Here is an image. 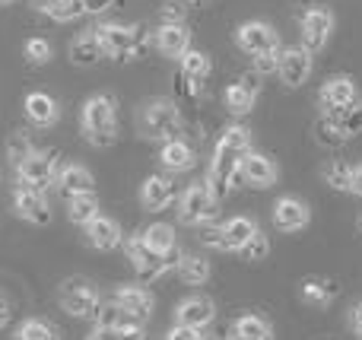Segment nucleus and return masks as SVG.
I'll list each match as a JSON object with an SVG mask.
<instances>
[{"instance_id":"nucleus-6","label":"nucleus","mask_w":362,"mask_h":340,"mask_svg":"<svg viewBox=\"0 0 362 340\" xmlns=\"http://www.w3.org/2000/svg\"><path fill=\"white\" fill-rule=\"evenodd\" d=\"M185 226H206V223L219 220V201L210 194L206 184H191L181 194V210H178Z\"/></svg>"},{"instance_id":"nucleus-8","label":"nucleus","mask_w":362,"mask_h":340,"mask_svg":"<svg viewBox=\"0 0 362 340\" xmlns=\"http://www.w3.org/2000/svg\"><path fill=\"white\" fill-rule=\"evenodd\" d=\"M299 25H302V48H305L308 54H318L334 32V13L327 10V6H308V10L302 13Z\"/></svg>"},{"instance_id":"nucleus-7","label":"nucleus","mask_w":362,"mask_h":340,"mask_svg":"<svg viewBox=\"0 0 362 340\" xmlns=\"http://www.w3.org/2000/svg\"><path fill=\"white\" fill-rule=\"evenodd\" d=\"M61 305L74 318H95L102 299H99V293H95V286L89 283V280L70 277L67 283H64V290H61Z\"/></svg>"},{"instance_id":"nucleus-37","label":"nucleus","mask_w":362,"mask_h":340,"mask_svg":"<svg viewBox=\"0 0 362 340\" xmlns=\"http://www.w3.org/2000/svg\"><path fill=\"white\" fill-rule=\"evenodd\" d=\"M23 54H25V61H29L32 67H45V64L51 61V54H54V48H51L48 38H29L25 48H23Z\"/></svg>"},{"instance_id":"nucleus-51","label":"nucleus","mask_w":362,"mask_h":340,"mask_svg":"<svg viewBox=\"0 0 362 340\" xmlns=\"http://www.w3.org/2000/svg\"><path fill=\"white\" fill-rule=\"evenodd\" d=\"M356 226H359V233H362V216H359V223H356Z\"/></svg>"},{"instance_id":"nucleus-40","label":"nucleus","mask_w":362,"mask_h":340,"mask_svg":"<svg viewBox=\"0 0 362 340\" xmlns=\"http://www.w3.org/2000/svg\"><path fill=\"white\" fill-rule=\"evenodd\" d=\"M267 252H270V242H267V235H261V229H257L255 239L242 248V258L245 261H264L267 258Z\"/></svg>"},{"instance_id":"nucleus-46","label":"nucleus","mask_w":362,"mask_h":340,"mask_svg":"<svg viewBox=\"0 0 362 340\" xmlns=\"http://www.w3.org/2000/svg\"><path fill=\"white\" fill-rule=\"evenodd\" d=\"M83 4V13H89V16H99V13H105L108 6L115 4V0H80Z\"/></svg>"},{"instance_id":"nucleus-30","label":"nucleus","mask_w":362,"mask_h":340,"mask_svg":"<svg viewBox=\"0 0 362 340\" xmlns=\"http://www.w3.org/2000/svg\"><path fill=\"white\" fill-rule=\"evenodd\" d=\"M340 293V286L334 280H325V277H305L302 280V299L308 305H327L334 296Z\"/></svg>"},{"instance_id":"nucleus-25","label":"nucleus","mask_w":362,"mask_h":340,"mask_svg":"<svg viewBox=\"0 0 362 340\" xmlns=\"http://www.w3.org/2000/svg\"><path fill=\"white\" fill-rule=\"evenodd\" d=\"M57 188H61L64 197L70 194H83V191H93V175H89V169H83V165H64V169H57Z\"/></svg>"},{"instance_id":"nucleus-27","label":"nucleus","mask_w":362,"mask_h":340,"mask_svg":"<svg viewBox=\"0 0 362 340\" xmlns=\"http://www.w3.org/2000/svg\"><path fill=\"white\" fill-rule=\"evenodd\" d=\"M159 163L172 172H187L194 165V150L185 143V140H165L163 143V153H159Z\"/></svg>"},{"instance_id":"nucleus-49","label":"nucleus","mask_w":362,"mask_h":340,"mask_svg":"<svg viewBox=\"0 0 362 340\" xmlns=\"http://www.w3.org/2000/svg\"><path fill=\"white\" fill-rule=\"evenodd\" d=\"M353 328H356V334H359V340H362V303L353 309Z\"/></svg>"},{"instance_id":"nucleus-9","label":"nucleus","mask_w":362,"mask_h":340,"mask_svg":"<svg viewBox=\"0 0 362 340\" xmlns=\"http://www.w3.org/2000/svg\"><path fill=\"white\" fill-rule=\"evenodd\" d=\"M124 252H127V261L134 264V271H137L140 283H156L159 277H163L169 267H165L163 254H156L150 245H146L140 235H134V239L124 242Z\"/></svg>"},{"instance_id":"nucleus-20","label":"nucleus","mask_w":362,"mask_h":340,"mask_svg":"<svg viewBox=\"0 0 362 340\" xmlns=\"http://www.w3.org/2000/svg\"><path fill=\"white\" fill-rule=\"evenodd\" d=\"M178 324H187V328H200L204 331L206 324L213 322V315H216V309H213V303L206 296H191L185 299V303L178 305Z\"/></svg>"},{"instance_id":"nucleus-50","label":"nucleus","mask_w":362,"mask_h":340,"mask_svg":"<svg viewBox=\"0 0 362 340\" xmlns=\"http://www.w3.org/2000/svg\"><path fill=\"white\" fill-rule=\"evenodd\" d=\"M185 4H191V6H197V4H210V0H185Z\"/></svg>"},{"instance_id":"nucleus-24","label":"nucleus","mask_w":362,"mask_h":340,"mask_svg":"<svg viewBox=\"0 0 362 340\" xmlns=\"http://www.w3.org/2000/svg\"><path fill=\"white\" fill-rule=\"evenodd\" d=\"M115 303H118L124 312L137 315L140 322H144V318L153 312V296L144 290V286H121V290L115 293Z\"/></svg>"},{"instance_id":"nucleus-19","label":"nucleus","mask_w":362,"mask_h":340,"mask_svg":"<svg viewBox=\"0 0 362 340\" xmlns=\"http://www.w3.org/2000/svg\"><path fill=\"white\" fill-rule=\"evenodd\" d=\"M140 201L146 210H163L175 201V182H169L165 175H150L140 188Z\"/></svg>"},{"instance_id":"nucleus-16","label":"nucleus","mask_w":362,"mask_h":340,"mask_svg":"<svg viewBox=\"0 0 362 340\" xmlns=\"http://www.w3.org/2000/svg\"><path fill=\"white\" fill-rule=\"evenodd\" d=\"M308 207L299 201V197H280L274 204V226L280 233H299V229L308 226Z\"/></svg>"},{"instance_id":"nucleus-23","label":"nucleus","mask_w":362,"mask_h":340,"mask_svg":"<svg viewBox=\"0 0 362 340\" xmlns=\"http://www.w3.org/2000/svg\"><path fill=\"white\" fill-rule=\"evenodd\" d=\"M86 235L99 252H112V248L121 245V226L115 220H108V216H95L86 226Z\"/></svg>"},{"instance_id":"nucleus-28","label":"nucleus","mask_w":362,"mask_h":340,"mask_svg":"<svg viewBox=\"0 0 362 340\" xmlns=\"http://www.w3.org/2000/svg\"><path fill=\"white\" fill-rule=\"evenodd\" d=\"M255 233H257V223L251 220V216H235V220H229L223 226V235H226V242H229V252H242V248L255 239Z\"/></svg>"},{"instance_id":"nucleus-4","label":"nucleus","mask_w":362,"mask_h":340,"mask_svg":"<svg viewBox=\"0 0 362 340\" xmlns=\"http://www.w3.org/2000/svg\"><path fill=\"white\" fill-rule=\"evenodd\" d=\"M137 124H140V134H144L146 140H159V143H165V140L178 137L181 115H178V108L172 105V102L150 99L144 105V112L137 115Z\"/></svg>"},{"instance_id":"nucleus-5","label":"nucleus","mask_w":362,"mask_h":340,"mask_svg":"<svg viewBox=\"0 0 362 340\" xmlns=\"http://www.w3.org/2000/svg\"><path fill=\"white\" fill-rule=\"evenodd\" d=\"M19 188L45 191L57 178V150H32L23 163H16Z\"/></svg>"},{"instance_id":"nucleus-41","label":"nucleus","mask_w":362,"mask_h":340,"mask_svg":"<svg viewBox=\"0 0 362 340\" xmlns=\"http://www.w3.org/2000/svg\"><path fill=\"white\" fill-rule=\"evenodd\" d=\"M344 140H346V137L337 131V124H334V121L325 115V118L318 121V143H325V146H340Z\"/></svg>"},{"instance_id":"nucleus-29","label":"nucleus","mask_w":362,"mask_h":340,"mask_svg":"<svg viewBox=\"0 0 362 340\" xmlns=\"http://www.w3.org/2000/svg\"><path fill=\"white\" fill-rule=\"evenodd\" d=\"M67 201H70L67 213H70V220H74L76 226H89V223L99 216V197H95L93 191H83V194H70Z\"/></svg>"},{"instance_id":"nucleus-3","label":"nucleus","mask_w":362,"mask_h":340,"mask_svg":"<svg viewBox=\"0 0 362 340\" xmlns=\"http://www.w3.org/2000/svg\"><path fill=\"white\" fill-rule=\"evenodd\" d=\"M95 35H99V45L105 51V57H115V61H137L146 51V35L134 25H121V23H99L95 25Z\"/></svg>"},{"instance_id":"nucleus-45","label":"nucleus","mask_w":362,"mask_h":340,"mask_svg":"<svg viewBox=\"0 0 362 340\" xmlns=\"http://www.w3.org/2000/svg\"><path fill=\"white\" fill-rule=\"evenodd\" d=\"M159 19H163V23H185V6L181 4H165L163 10H159Z\"/></svg>"},{"instance_id":"nucleus-48","label":"nucleus","mask_w":362,"mask_h":340,"mask_svg":"<svg viewBox=\"0 0 362 340\" xmlns=\"http://www.w3.org/2000/svg\"><path fill=\"white\" fill-rule=\"evenodd\" d=\"M350 191L362 197V165H353V184H350Z\"/></svg>"},{"instance_id":"nucleus-47","label":"nucleus","mask_w":362,"mask_h":340,"mask_svg":"<svg viewBox=\"0 0 362 340\" xmlns=\"http://www.w3.org/2000/svg\"><path fill=\"white\" fill-rule=\"evenodd\" d=\"M10 318H13V305H10V299L0 296V328H6V324H10Z\"/></svg>"},{"instance_id":"nucleus-10","label":"nucleus","mask_w":362,"mask_h":340,"mask_svg":"<svg viewBox=\"0 0 362 340\" xmlns=\"http://www.w3.org/2000/svg\"><path fill=\"white\" fill-rule=\"evenodd\" d=\"M235 45L245 51V54H267V51H280V35H276L274 29H270L267 23H257V19H251V23L238 25L235 32Z\"/></svg>"},{"instance_id":"nucleus-12","label":"nucleus","mask_w":362,"mask_h":340,"mask_svg":"<svg viewBox=\"0 0 362 340\" xmlns=\"http://www.w3.org/2000/svg\"><path fill=\"white\" fill-rule=\"evenodd\" d=\"M321 108L325 115H334V112H344V108L356 105L359 102V89L350 76H331V80L321 86Z\"/></svg>"},{"instance_id":"nucleus-14","label":"nucleus","mask_w":362,"mask_h":340,"mask_svg":"<svg viewBox=\"0 0 362 340\" xmlns=\"http://www.w3.org/2000/svg\"><path fill=\"white\" fill-rule=\"evenodd\" d=\"M257 93H261V83H257V74H245V76H238L235 83H229L226 86V108H229L232 115H248L251 108H255V102H257Z\"/></svg>"},{"instance_id":"nucleus-32","label":"nucleus","mask_w":362,"mask_h":340,"mask_svg":"<svg viewBox=\"0 0 362 340\" xmlns=\"http://www.w3.org/2000/svg\"><path fill=\"white\" fill-rule=\"evenodd\" d=\"M140 239H144L156 254H163V258L172 252V248H178V242H175V229H172L169 223H153V226H146V233L140 235Z\"/></svg>"},{"instance_id":"nucleus-33","label":"nucleus","mask_w":362,"mask_h":340,"mask_svg":"<svg viewBox=\"0 0 362 340\" xmlns=\"http://www.w3.org/2000/svg\"><path fill=\"white\" fill-rule=\"evenodd\" d=\"M178 61H181V74H185L187 80L204 83L206 74H210V57H206L204 51H197V48H187Z\"/></svg>"},{"instance_id":"nucleus-44","label":"nucleus","mask_w":362,"mask_h":340,"mask_svg":"<svg viewBox=\"0 0 362 340\" xmlns=\"http://www.w3.org/2000/svg\"><path fill=\"white\" fill-rule=\"evenodd\" d=\"M165 340H204L200 334V328H187V324H175V328L169 331V337Z\"/></svg>"},{"instance_id":"nucleus-2","label":"nucleus","mask_w":362,"mask_h":340,"mask_svg":"<svg viewBox=\"0 0 362 340\" xmlns=\"http://www.w3.org/2000/svg\"><path fill=\"white\" fill-rule=\"evenodd\" d=\"M80 121H83V137L93 146L108 150V146L118 140V105H115L112 95L99 93V95H93V99H86Z\"/></svg>"},{"instance_id":"nucleus-38","label":"nucleus","mask_w":362,"mask_h":340,"mask_svg":"<svg viewBox=\"0 0 362 340\" xmlns=\"http://www.w3.org/2000/svg\"><path fill=\"white\" fill-rule=\"evenodd\" d=\"M16 340H61V337H57V331L51 328L48 322H38V318H32V322H25L23 328L16 331Z\"/></svg>"},{"instance_id":"nucleus-18","label":"nucleus","mask_w":362,"mask_h":340,"mask_svg":"<svg viewBox=\"0 0 362 340\" xmlns=\"http://www.w3.org/2000/svg\"><path fill=\"white\" fill-rule=\"evenodd\" d=\"M67 54H70V61H74L76 67H95V64L105 57V51H102L95 29H89V32H80V35H74Z\"/></svg>"},{"instance_id":"nucleus-42","label":"nucleus","mask_w":362,"mask_h":340,"mask_svg":"<svg viewBox=\"0 0 362 340\" xmlns=\"http://www.w3.org/2000/svg\"><path fill=\"white\" fill-rule=\"evenodd\" d=\"M200 242L210 248H219V252H229V242H226V235H223V226H210V223H206V226L200 229Z\"/></svg>"},{"instance_id":"nucleus-17","label":"nucleus","mask_w":362,"mask_h":340,"mask_svg":"<svg viewBox=\"0 0 362 340\" xmlns=\"http://www.w3.org/2000/svg\"><path fill=\"white\" fill-rule=\"evenodd\" d=\"M153 45L159 48V54L165 57H181L191 48V35H187L185 23H163L153 32Z\"/></svg>"},{"instance_id":"nucleus-22","label":"nucleus","mask_w":362,"mask_h":340,"mask_svg":"<svg viewBox=\"0 0 362 340\" xmlns=\"http://www.w3.org/2000/svg\"><path fill=\"white\" fill-rule=\"evenodd\" d=\"M95 328L102 331H124V328H140V318L124 312L118 303H102L95 312Z\"/></svg>"},{"instance_id":"nucleus-39","label":"nucleus","mask_w":362,"mask_h":340,"mask_svg":"<svg viewBox=\"0 0 362 340\" xmlns=\"http://www.w3.org/2000/svg\"><path fill=\"white\" fill-rule=\"evenodd\" d=\"M32 150H35V146H32V137H29V134H25V131H13L10 143H6V153H10L13 163H23V159L29 156Z\"/></svg>"},{"instance_id":"nucleus-35","label":"nucleus","mask_w":362,"mask_h":340,"mask_svg":"<svg viewBox=\"0 0 362 340\" xmlns=\"http://www.w3.org/2000/svg\"><path fill=\"white\" fill-rule=\"evenodd\" d=\"M235 331H238V340H274V331H270V324L264 322V318H257V315L238 318Z\"/></svg>"},{"instance_id":"nucleus-11","label":"nucleus","mask_w":362,"mask_h":340,"mask_svg":"<svg viewBox=\"0 0 362 340\" xmlns=\"http://www.w3.org/2000/svg\"><path fill=\"white\" fill-rule=\"evenodd\" d=\"M312 74V54L305 48H280L276 57V76L283 80V86L299 89Z\"/></svg>"},{"instance_id":"nucleus-52","label":"nucleus","mask_w":362,"mask_h":340,"mask_svg":"<svg viewBox=\"0 0 362 340\" xmlns=\"http://www.w3.org/2000/svg\"><path fill=\"white\" fill-rule=\"evenodd\" d=\"M0 4H10V0H0Z\"/></svg>"},{"instance_id":"nucleus-13","label":"nucleus","mask_w":362,"mask_h":340,"mask_svg":"<svg viewBox=\"0 0 362 340\" xmlns=\"http://www.w3.org/2000/svg\"><path fill=\"white\" fill-rule=\"evenodd\" d=\"M276 178H280V169H276V163L270 156H264V153H248V156L242 159V182L248 184V188H274Z\"/></svg>"},{"instance_id":"nucleus-1","label":"nucleus","mask_w":362,"mask_h":340,"mask_svg":"<svg viewBox=\"0 0 362 340\" xmlns=\"http://www.w3.org/2000/svg\"><path fill=\"white\" fill-rule=\"evenodd\" d=\"M248 153H251V131L242 124H229L223 131V137L216 140L210 178H206V188H210V194L216 201H223L235 184H242V159Z\"/></svg>"},{"instance_id":"nucleus-31","label":"nucleus","mask_w":362,"mask_h":340,"mask_svg":"<svg viewBox=\"0 0 362 340\" xmlns=\"http://www.w3.org/2000/svg\"><path fill=\"white\" fill-rule=\"evenodd\" d=\"M175 271H178V277L185 280V283L200 286V283H206V280H210V261L197 258V254H185V252H181Z\"/></svg>"},{"instance_id":"nucleus-26","label":"nucleus","mask_w":362,"mask_h":340,"mask_svg":"<svg viewBox=\"0 0 362 340\" xmlns=\"http://www.w3.org/2000/svg\"><path fill=\"white\" fill-rule=\"evenodd\" d=\"M32 6L54 23H74V19L86 16L80 0H32Z\"/></svg>"},{"instance_id":"nucleus-15","label":"nucleus","mask_w":362,"mask_h":340,"mask_svg":"<svg viewBox=\"0 0 362 340\" xmlns=\"http://www.w3.org/2000/svg\"><path fill=\"white\" fill-rule=\"evenodd\" d=\"M16 213L25 223H35V226H48L51 223V204L45 197V191H32V188H16Z\"/></svg>"},{"instance_id":"nucleus-43","label":"nucleus","mask_w":362,"mask_h":340,"mask_svg":"<svg viewBox=\"0 0 362 340\" xmlns=\"http://www.w3.org/2000/svg\"><path fill=\"white\" fill-rule=\"evenodd\" d=\"M276 57H280V51L255 54V74H257V76H264V74H276Z\"/></svg>"},{"instance_id":"nucleus-36","label":"nucleus","mask_w":362,"mask_h":340,"mask_svg":"<svg viewBox=\"0 0 362 340\" xmlns=\"http://www.w3.org/2000/svg\"><path fill=\"white\" fill-rule=\"evenodd\" d=\"M325 182L331 184L334 191H350L353 184V165L344 163V159H334V163L325 165Z\"/></svg>"},{"instance_id":"nucleus-21","label":"nucleus","mask_w":362,"mask_h":340,"mask_svg":"<svg viewBox=\"0 0 362 340\" xmlns=\"http://www.w3.org/2000/svg\"><path fill=\"white\" fill-rule=\"evenodd\" d=\"M23 108H25V118L32 121V124H38V127H51V124H57V102L51 99L48 93H29L25 95V102H23Z\"/></svg>"},{"instance_id":"nucleus-34","label":"nucleus","mask_w":362,"mask_h":340,"mask_svg":"<svg viewBox=\"0 0 362 340\" xmlns=\"http://www.w3.org/2000/svg\"><path fill=\"white\" fill-rule=\"evenodd\" d=\"M327 118L337 124V131L344 134L346 140L356 137V134H362V102H356V105H350V108H344V112L327 115Z\"/></svg>"}]
</instances>
